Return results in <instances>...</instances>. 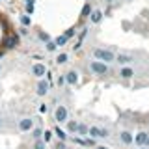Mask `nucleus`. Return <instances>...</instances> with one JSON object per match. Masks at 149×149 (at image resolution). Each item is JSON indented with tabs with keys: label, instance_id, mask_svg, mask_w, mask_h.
I'll return each instance as SVG.
<instances>
[{
	"label": "nucleus",
	"instance_id": "obj_1",
	"mask_svg": "<svg viewBox=\"0 0 149 149\" xmlns=\"http://www.w3.org/2000/svg\"><path fill=\"white\" fill-rule=\"evenodd\" d=\"M93 58L101 60V62H106V63L116 62V54L108 49H93Z\"/></svg>",
	"mask_w": 149,
	"mask_h": 149
},
{
	"label": "nucleus",
	"instance_id": "obj_2",
	"mask_svg": "<svg viewBox=\"0 0 149 149\" xmlns=\"http://www.w3.org/2000/svg\"><path fill=\"white\" fill-rule=\"evenodd\" d=\"M90 71L97 77H104L108 74V63L106 62H101V60H91L90 62Z\"/></svg>",
	"mask_w": 149,
	"mask_h": 149
},
{
	"label": "nucleus",
	"instance_id": "obj_3",
	"mask_svg": "<svg viewBox=\"0 0 149 149\" xmlns=\"http://www.w3.org/2000/svg\"><path fill=\"white\" fill-rule=\"evenodd\" d=\"M67 119H69V110L63 104H58L54 110V121L56 123H65Z\"/></svg>",
	"mask_w": 149,
	"mask_h": 149
},
{
	"label": "nucleus",
	"instance_id": "obj_4",
	"mask_svg": "<svg viewBox=\"0 0 149 149\" xmlns=\"http://www.w3.org/2000/svg\"><path fill=\"white\" fill-rule=\"evenodd\" d=\"M134 143H136L138 147H146V146H149V134L143 132V130L136 132V134H134Z\"/></svg>",
	"mask_w": 149,
	"mask_h": 149
},
{
	"label": "nucleus",
	"instance_id": "obj_5",
	"mask_svg": "<svg viewBox=\"0 0 149 149\" xmlns=\"http://www.w3.org/2000/svg\"><path fill=\"white\" fill-rule=\"evenodd\" d=\"M49 88H50V82L47 80V78H39V82H37V88H36V93L39 97H43L49 93Z\"/></svg>",
	"mask_w": 149,
	"mask_h": 149
},
{
	"label": "nucleus",
	"instance_id": "obj_6",
	"mask_svg": "<svg viewBox=\"0 0 149 149\" xmlns=\"http://www.w3.org/2000/svg\"><path fill=\"white\" fill-rule=\"evenodd\" d=\"M34 129V119L32 118H22L19 119V130H22V132H28V130Z\"/></svg>",
	"mask_w": 149,
	"mask_h": 149
},
{
	"label": "nucleus",
	"instance_id": "obj_7",
	"mask_svg": "<svg viewBox=\"0 0 149 149\" xmlns=\"http://www.w3.org/2000/svg\"><path fill=\"white\" fill-rule=\"evenodd\" d=\"M32 74L37 77V78H43L45 74H47V67L41 62L39 63H34V65H32Z\"/></svg>",
	"mask_w": 149,
	"mask_h": 149
},
{
	"label": "nucleus",
	"instance_id": "obj_8",
	"mask_svg": "<svg viewBox=\"0 0 149 149\" xmlns=\"http://www.w3.org/2000/svg\"><path fill=\"white\" fill-rule=\"evenodd\" d=\"M119 140H121V143H125V146H130V143H134V134L130 132V130H121Z\"/></svg>",
	"mask_w": 149,
	"mask_h": 149
},
{
	"label": "nucleus",
	"instance_id": "obj_9",
	"mask_svg": "<svg viewBox=\"0 0 149 149\" xmlns=\"http://www.w3.org/2000/svg\"><path fill=\"white\" fill-rule=\"evenodd\" d=\"M65 82H67L69 86H74V84H78V73L74 71V69L67 71V73H65Z\"/></svg>",
	"mask_w": 149,
	"mask_h": 149
},
{
	"label": "nucleus",
	"instance_id": "obj_10",
	"mask_svg": "<svg viewBox=\"0 0 149 149\" xmlns=\"http://www.w3.org/2000/svg\"><path fill=\"white\" fill-rule=\"evenodd\" d=\"M119 77L123 78V80H130V78L134 77L132 67H129V65H123V67H121V71H119Z\"/></svg>",
	"mask_w": 149,
	"mask_h": 149
},
{
	"label": "nucleus",
	"instance_id": "obj_11",
	"mask_svg": "<svg viewBox=\"0 0 149 149\" xmlns=\"http://www.w3.org/2000/svg\"><path fill=\"white\" fill-rule=\"evenodd\" d=\"M90 21L93 22V24H99V22L102 21V11H101V9H91V13H90Z\"/></svg>",
	"mask_w": 149,
	"mask_h": 149
},
{
	"label": "nucleus",
	"instance_id": "obj_12",
	"mask_svg": "<svg viewBox=\"0 0 149 149\" xmlns=\"http://www.w3.org/2000/svg\"><path fill=\"white\" fill-rule=\"evenodd\" d=\"M116 62H118L119 65H129L130 62H132V56L130 54H118L116 56Z\"/></svg>",
	"mask_w": 149,
	"mask_h": 149
},
{
	"label": "nucleus",
	"instance_id": "obj_13",
	"mask_svg": "<svg viewBox=\"0 0 149 149\" xmlns=\"http://www.w3.org/2000/svg\"><path fill=\"white\" fill-rule=\"evenodd\" d=\"M65 123H67V130H69V132H71V134H77V130H78V121L67 119Z\"/></svg>",
	"mask_w": 149,
	"mask_h": 149
},
{
	"label": "nucleus",
	"instance_id": "obj_14",
	"mask_svg": "<svg viewBox=\"0 0 149 149\" xmlns=\"http://www.w3.org/2000/svg\"><path fill=\"white\" fill-rule=\"evenodd\" d=\"M67 60H69V54H67V52H62V54H58V56H56V63H58V65L67 63Z\"/></svg>",
	"mask_w": 149,
	"mask_h": 149
},
{
	"label": "nucleus",
	"instance_id": "obj_15",
	"mask_svg": "<svg viewBox=\"0 0 149 149\" xmlns=\"http://www.w3.org/2000/svg\"><path fill=\"white\" fill-rule=\"evenodd\" d=\"M88 130H90V127H88V125L78 123V130H77V134H80V136L86 138V136H88Z\"/></svg>",
	"mask_w": 149,
	"mask_h": 149
},
{
	"label": "nucleus",
	"instance_id": "obj_16",
	"mask_svg": "<svg viewBox=\"0 0 149 149\" xmlns=\"http://www.w3.org/2000/svg\"><path fill=\"white\" fill-rule=\"evenodd\" d=\"M88 136H91L93 140H97V138H99V127H97V125L90 127V130H88Z\"/></svg>",
	"mask_w": 149,
	"mask_h": 149
},
{
	"label": "nucleus",
	"instance_id": "obj_17",
	"mask_svg": "<svg viewBox=\"0 0 149 149\" xmlns=\"http://www.w3.org/2000/svg\"><path fill=\"white\" fill-rule=\"evenodd\" d=\"M41 136H43V129H41V127H34V129H32V138H34V140H39Z\"/></svg>",
	"mask_w": 149,
	"mask_h": 149
},
{
	"label": "nucleus",
	"instance_id": "obj_18",
	"mask_svg": "<svg viewBox=\"0 0 149 149\" xmlns=\"http://www.w3.org/2000/svg\"><path fill=\"white\" fill-rule=\"evenodd\" d=\"M67 41H69V39H67V37H65V36L62 34V36H58V37L54 39V43L58 45V47H65V45H67Z\"/></svg>",
	"mask_w": 149,
	"mask_h": 149
},
{
	"label": "nucleus",
	"instance_id": "obj_19",
	"mask_svg": "<svg viewBox=\"0 0 149 149\" xmlns=\"http://www.w3.org/2000/svg\"><path fill=\"white\" fill-rule=\"evenodd\" d=\"M45 49L49 50V52H54V50L58 49V45H56V43H54L52 39H49V41H47V43H45Z\"/></svg>",
	"mask_w": 149,
	"mask_h": 149
},
{
	"label": "nucleus",
	"instance_id": "obj_20",
	"mask_svg": "<svg viewBox=\"0 0 149 149\" xmlns=\"http://www.w3.org/2000/svg\"><path fill=\"white\" fill-rule=\"evenodd\" d=\"M54 134H56V136H58L60 140H63V142L67 140V134H65V132H63V130L60 129V127H56V129H54Z\"/></svg>",
	"mask_w": 149,
	"mask_h": 149
},
{
	"label": "nucleus",
	"instance_id": "obj_21",
	"mask_svg": "<svg viewBox=\"0 0 149 149\" xmlns=\"http://www.w3.org/2000/svg\"><path fill=\"white\" fill-rule=\"evenodd\" d=\"M45 146H47V142L43 138H39V140H36V143H34V149H45Z\"/></svg>",
	"mask_w": 149,
	"mask_h": 149
},
{
	"label": "nucleus",
	"instance_id": "obj_22",
	"mask_svg": "<svg viewBox=\"0 0 149 149\" xmlns=\"http://www.w3.org/2000/svg\"><path fill=\"white\" fill-rule=\"evenodd\" d=\"M63 36L67 37V39H71V37L77 36V28H69V30H65V32H63Z\"/></svg>",
	"mask_w": 149,
	"mask_h": 149
},
{
	"label": "nucleus",
	"instance_id": "obj_23",
	"mask_svg": "<svg viewBox=\"0 0 149 149\" xmlns=\"http://www.w3.org/2000/svg\"><path fill=\"white\" fill-rule=\"evenodd\" d=\"M52 134H54V132H52V130H43V136H41V138H43V140H45V142H47V143H49V142H50V140H52Z\"/></svg>",
	"mask_w": 149,
	"mask_h": 149
},
{
	"label": "nucleus",
	"instance_id": "obj_24",
	"mask_svg": "<svg viewBox=\"0 0 149 149\" xmlns=\"http://www.w3.org/2000/svg\"><path fill=\"white\" fill-rule=\"evenodd\" d=\"M108 136H110L108 129H101V127H99V138H108Z\"/></svg>",
	"mask_w": 149,
	"mask_h": 149
},
{
	"label": "nucleus",
	"instance_id": "obj_25",
	"mask_svg": "<svg viewBox=\"0 0 149 149\" xmlns=\"http://www.w3.org/2000/svg\"><path fill=\"white\" fill-rule=\"evenodd\" d=\"M90 13H91V8H90V4H86L82 9V17H90Z\"/></svg>",
	"mask_w": 149,
	"mask_h": 149
},
{
	"label": "nucleus",
	"instance_id": "obj_26",
	"mask_svg": "<svg viewBox=\"0 0 149 149\" xmlns=\"http://www.w3.org/2000/svg\"><path fill=\"white\" fill-rule=\"evenodd\" d=\"M21 22H22L24 26H30V17H28V15H22V17H21Z\"/></svg>",
	"mask_w": 149,
	"mask_h": 149
},
{
	"label": "nucleus",
	"instance_id": "obj_27",
	"mask_svg": "<svg viewBox=\"0 0 149 149\" xmlns=\"http://www.w3.org/2000/svg\"><path fill=\"white\" fill-rule=\"evenodd\" d=\"M39 39H41V41H45V43H47V41H49L50 37H49V34H45V32H39Z\"/></svg>",
	"mask_w": 149,
	"mask_h": 149
},
{
	"label": "nucleus",
	"instance_id": "obj_28",
	"mask_svg": "<svg viewBox=\"0 0 149 149\" xmlns=\"http://www.w3.org/2000/svg\"><path fill=\"white\" fill-rule=\"evenodd\" d=\"M56 149H67V147H65V142H63V140H60V142H58V146H56Z\"/></svg>",
	"mask_w": 149,
	"mask_h": 149
},
{
	"label": "nucleus",
	"instance_id": "obj_29",
	"mask_svg": "<svg viewBox=\"0 0 149 149\" xmlns=\"http://www.w3.org/2000/svg\"><path fill=\"white\" fill-rule=\"evenodd\" d=\"M15 43H17V37H11V39L8 41V47H15Z\"/></svg>",
	"mask_w": 149,
	"mask_h": 149
},
{
	"label": "nucleus",
	"instance_id": "obj_30",
	"mask_svg": "<svg viewBox=\"0 0 149 149\" xmlns=\"http://www.w3.org/2000/svg\"><path fill=\"white\" fill-rule=\"evenodd\" d=\"M34 2L36 0H26V6H34Z\"/></svg>",
	"mask_w": 149,
	"mask_h": 149
},
{
	"label": "nucleus",
	"instance_id": "obj_31",
	"mask_svg": "<svg viewBox=\"0 0 149 149\" xmlns=\"http://www.w3.org/2000/svg\"><path fill=\"white\" fill-rule=\"evenodd\" d=\"M95 149H108V147H104V146H99V147H95Z\"/></svg>",
	"mask_w": 149,
	"mask_h": 149
},
{
	"label": "nucleus",
	"instance_id": "obj_32",
	"mask_svg": "<svg viewBox=\"0 0 149 149\" xmlns=\"http://www.w3.org/2000/svg\"><path fill=\"white\" fill-rule=\"evenodd\" d=\"M106 2H108V4H112V2H114V0H106Z\"/></svg>",
	"mask_w": 149,
	"mask_h": 149
},
{
	"label": "nucleus",
	"instance_id": "obj_33",
	"mask_svg": "<svg viewBox=\"0 0 149 149\" xmlns=\"http://www.w3.org/2000/svg\"><path fill=\"white\" fill-rule=\"evenodd\" d=\"M0 71H2V65H0Z\"/></svg>",
	"mask_w": 149,
	"mask_h": 149
},
{
	"label": "nucleus",
	"instance_id": "obj_34",
	"mask_svg": "<svg viewBox=\"0 0 149 149\" xmlns=\"http://www.w3.org/2000/svg\"><path fill=\"white\" fill-rule=\"evenodd\" d=\"M0 125H2V119H0Z\"/></svg>",
	"mask_w": 149,
	"mask_h": 149
},
{
	"label": "nucleus",
	"instance_id": "obj_35",
	"mask_svg": "<svg viewBox=\"0 0 149 149\" xmlns=\"http://www.w3.org/2000/svg\"><path fill=\"white\" fill-rule=\"evenodd\" d=\"M142 149H143V147H142Z\"/></svg>",
	"mask_w": 149,
	"mask_h": 149
}]
</instances>
